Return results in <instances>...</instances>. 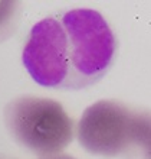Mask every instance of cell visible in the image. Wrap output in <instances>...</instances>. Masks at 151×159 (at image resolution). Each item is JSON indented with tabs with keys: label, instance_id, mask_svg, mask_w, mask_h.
Listing matches in <instances>:
<instances>
[{
	"label": "cell",
	"instance_id": "obj_1",
	"mask_svg": "<svg viewBox=\"0 0 151 159\" xmlns=\"http://www.w3.org/2000/svg\"><path fill=\"white\" fill-rule=\"evenodd\" d=\"M117 52L111 26L94 9H71L35 23L22 62L35 83L56 90H81L108 72Z\"/></svg>",
	"mask_w": 151,
	"mask_h": 159
},
{
	"label": "cell",
	"instance_id": "obj_2",
	"mask_svg": "<svg viewBox=\"0 0 151 159\" xmlns=\"http://www.w3.org/2000/svg\"><path fill=\"white\" fill-rule=\"evenodd\" d=\"M150 129L148 110L118 100H101L82 113L78 140L92 155L150 159Z\"/></svg>",
	"mask_w": 151,
	"mask_h": 159
},
{
	"label": "cell",
	"instance_id": "obj_3",
	"mask_svg": "<svg viewBox=\"0 0 151 159\" xmlns=\"http://www.w3.org/2000/svg\"><path fill=\"white\" fill-rule=\"evenodd\" d=\"M4 126L17 143L40 158L62 153L75 136L73 119L52 98L20 96L3 111Z\"/></svg>",
	"mask_w": 151,
	"mask_h": 159
},
{
	"label": "cell",
	"instance_id": "obj_4",
	"mask_svg": "<svg viewBox=\"0 0 151 159\" xmlns=\"http://www.w3.org/2000/svg\"><path fill=\"white\" fill-rule=\"evenodd\" d=\"M20 6L17 2H0V42L6 41L17 29Z\"/></svg>",
	"mask_w": 151,
	"mask_h": 159
},
{
	"label": "cell",
	"instance_id": "obj_5",
	"mask_svg": "<svg viewBox=\"0 0 151 159\" xmlns=\"http://www.w3.org/2000/svg\"><path fill=\"white\" fill-rule=\"evenodd\" d=\"M40 159H76L71 155H66V153H59V155L55 156H48V158H40Z\"/></svg>",
	"mask_w": 151,
	"mask_h": 159
},
{
	"label": "cell",
	"instance_id": "obj_6",
	"mask_svg": "<svg viewBox=\"0 0 151 159\" xmlns=\"http://www.w3.org/2000/svg\"><path fill=\"white\" fill-rule=\"evenodd\" d=\"M0 159H7V158H3V156H0Z\"/></svg>",
	"mask_w": 151,
	"mask_h": 159
}]
</instances>
